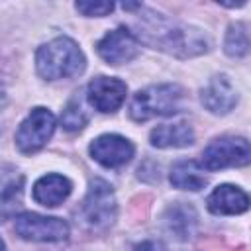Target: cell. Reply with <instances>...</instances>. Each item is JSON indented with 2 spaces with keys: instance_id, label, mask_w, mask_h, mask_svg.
Returning a JSON list of instances; mask_svg holds the SVG:
<instances>
[{
  "instance_id": "cell-1",
  "label": "cell",
  "mask_w": 251,
  "mask_h": 251,
  "mask_svg": "<svg viewBox=\"0 0 251 251\" xmlns=\"http://www.w3.org/2000/svg\"><path fill=\"white\" fill-rule=\"evenodd\" d=\"M139 12L141 16L133 25L135 31H131L139 43L180 59L196 57L210 49V39L202 29L169 20L155 10H145L143 6Z\"/></svg>"
},
{
  "instance_id": "cell-2",
  "label": "cell",
  "mask_w": 251,
  "mask_h": 251,
  "mask_svg": "<svg viewBox=\"0 0 251 251\" xmlns=\"http://www.w3.org/2000/svg\"><path fill=\"white\" fill-rule=\"evenodd\" d=\"M86 59L71 37H55L41 45L35 53V69L47 80L71 78L84 71Z\"/></svg>"
},
{
  "instance_id": "cell-3",
  "label": "cell",
  "mask_w": 251,
  "mask_h": 251,
  "mask_svg": "<svg viewBox=\"0 0 251 251\" xmlns=\"http://www.w3.org/2000/svg\"><path fill=\"white\" fill-rule=\"evenodd\" d=\"M182 102H184V90L178 84H151L133 94L129 104V116L135 122L173 116L180 112Z\"/></svg>"
},
{
  "instance_id": "cell-4",
  "label": "cell",
  "mask_w": 251,
  "mask_h": 251,
  "mask_svg": "<svg viewBox=\"0 0 251 251\" xmlns=\"http://www.w3.org/2000/svg\"><path fill=\"white\" fill-rule=\"evenodd\" d=\"M251 159L249 141L241 135H222L208 143L202 151L200 167L204 171H220L227 167H245Z\"/></svg>"
},
{
  "instance_id": "cell-5",
  "label": "cell",
  "mask_w": 251,
  "mask_h": 251,
  "mask_svg": "<svg viewBox=\"0 0 251 251\" xmlns=\"http://www.w3.org/2000/svg\"><path fill=\"white\" fill-rule=\"evenodd\" d=\"M80 214L82 220L94 229H104L114 224L118 214V202L112 186L106 180L102 178L90 180L88 192L80 206Z\"/></svg>"
},
{
  "instance_id": "cell-6",
  "label": "cell",
  "mask_w": 251,
  "mask_h": 251,
  "mask_svg": "<svg viewBox=\"0 0 251 251\" xmlns=\"http://www.w3.org/2000/svg\"><path fill=\"white\" fill-rule=\"evenodd\" d=\"M55 116L47 108H33L27 118L20 124L16 131V145L22 153H35L39 151L55 131Z\"/></svg>"
},
{
  "instance_id": "cell-7",
  "label": "cell",
  "mask_w": 251,
  "mask_h": 251,
  "mask_svg": "<svg viewBox=\"0 0 251 251\" xmlns=\"http://www.w3.org/2000/svg\"><path fill=\"white\" fill-rule=\"evenodd\" d=\"M16 233L27 241H63L69 237V224L61 218L24 212L16 216Z\"/></svg>"
},
{
  "instance_id": "cell-8",
  "label": "cell",
  "mask_w": 251,
  "mask_h": 251,
  "mask_svg": "<svg viewBox=\"0 0 251 251\" xmlns=\"http://www.w3.org/2000/svg\"><path fill=\"white\" fill-rule=\"evenodd\" d=\"M90 157L100 163L106 169H118L124 167L126 163L131 161L135 147L129 139H126L124 135L118 133H102L96 139H92L90 147Z\"/></svg>"
},
{
  "instance_id": "cell-9",
  "label": "cell",
  "mask_w": 251,
  "mask_h": 251,
  "mask_svg": "<svg viewBox=\"0 0 251 251\" xmlns=\"http://www.w3.org/2000/svg\"><path fill=\"white\" fill-rule=\"evenodd\" d=\"M96 51L108 65H124L139 55V41L127 27H116L96 43Z\"/></svg>"
},
{
  "instance_id": "cell-10",
  "label": "cell",
  "mask_w": 251,
  "mask_h": 251,
  "mask_svg": "<svg viewBox=\"0 0 251 251\" xmlns=\"http://www.w3.org/2000/svg\"><path fill=\"white\" fill-rule=\"evenodd\" d=\"M127 86L114 76H96L86 86V100L98 112H116L126 100Z\"/></svg>"
},
{
  "instance_id": "cell-11",
  "label": "cell",
  "mask_w": 251,
  "mask_h": 251,
  "mask_svg": "<svg viewBox=\"0 0 251 251\" xmlns=\"http://www.w3.org/2000/svg\"><path fill=\"white\" fill-rule=\"evenodd\" d=\"M239 94L227 75H214L200 92V102L212 114H227L237 104Z\"/></svg>"
},
{
  "instance_id": "cell-12",
  "label": "cell",
  "mask_w": 251,
  "mask_h": 251,
  "mask_svg": "<svg viewBox=\"0 0 251 251\" xmlns=\"http://www.w3.org/2000/svg\"><path fill=\"white\" fill-rule=\"evenodd\" d=\"M163 226L175 239L186 241L196 233L198 214L194 206L186 202H175L163 212Z\"/></svg>"
},
{
  "instance_id": "cell-13",
  "label": "cell",
  "mask_w": 251,
  "mask_h": 251,
  "mask_svg": "<svg viewBox=\"0 0 251 251\" xmlns=\"http://www.w3.org/2000/svg\"><path fill=\"white\" fill-rule=\"evenodd\" d=\"M206 204L216 216H235L249 208V196L235 184H220L208 196Z\"/></svg>"
},
{
  "instance_id": "cell-14",
  "label": "cell",
  "mask_w": 251,
  "mask_h": 251,
  "mask_svg": "<svg viewBox=\"0 0 251 251\" xmlns=\"http://www.w3.org/2000/svg\"><path fill=\"white\" fill-rule=\"evenodd\" d=\"M71 190H73V182L67 176L51 173V175H45L39 180H35L31 194H33V200L37 204L47 206V208H55L63 200L69 198Z\"/></svg>"
},
{
  "instance_id": "cell-15",
  "label": "cell",
  "mask_w": 251,
  "mask_h": 251,
  "mask_svg": "<svg viewBox=\"0 0 251 251\" xmlns=\"http://www.w3.org/2000/svg\"><path fill=\"white\" fill-rule=\"evenodd\" d=\"M149 141L153 147H159V149L188 147L194 143V129L186 122L163 124V126H157L151 129Z\"/></svg>"
},
{
  "instance_id": "cell-16",
  "label": "cell",
  "mask_w": 251,
  "mask_h": 251,
  "mask_svg": "<svg viewBox=\"0 0 251 251\" xmlns=\"http://www.w3.org/2000/svg\"><path fill=\"white\" fill-rule=\"evenodd\" d=\"M169 180L175 188L192 190V192H198L208 184V176H206L204 169L200 167L198 161H192V159L176 161L171 169Z\"/></svg>"
},
{
  "instance_id": "cell-17",
  "label": "cell",
  "mask_w": 251,
  "mask_h": 251,
  "mask_svg": "<svg viewBox=\"0 0 251 251\" xmlns=\"http://www.w3.org/2000/svg\"><path fill=\"white\" fill-rule=\"evenodd\" d=\"M22 196H24V176L14 178L0 188V222L16 216V212L22 206Z\"/></svg>"
},
{
  "instance_id": "cell-18",
  "label": "cell",
  "mask_w": 251,
  "mask_h": 251,
  "mask_svg": "<svg viewBox=\"0 0 251 251\" xmlns=\"http://www.w3.org/2000/svg\"><path fill=\"white\" fill-rule=\"evenodd\" d=\"M224 51L233 59H239V57L247 55V51H249V33H247L245 24L235 22L227 27L226 41H224Z\"/></svg>"
},
{
  "instance_id": "cell-19",
  "label": "cell",
  "mask_w": 251,
  "mask_h": 251,
  "mask_svg": "<svg viewBox=\"0 0 251 251\" xmlns=\"http://www.w3.org/2000/svg\"><path fill=\"white\" fill-rule=\"evenodd\" d=\"M61 124L67 131H80L88 124V112L84 110V104L78 96H73L67 102L63 114H61Z\"/></svg>"
},
{
  "instance_id": "cell-20",
  "label": "cell",
  "mask_w": 251,
  "mask_h": 251,
  "mask_svg": "<svg viewBox=\"0 0 251 251\" xmlns=\"http://www.w3.org/2000/svg\"><path fill=\"white\" fill-rule=\"evenodd\" d=\"M76 12L88 18H102L108 16L114 10V2H76L75 4Z\"/></svg>"
},
{
  "instance_id": "cell-21",
  "label": "cell",
  "mask_w": 251,
  "mask_h": 251,
  "mask_svg": "<svg viewBox=\"0 0 251 251\" xmlns=\"http://www.w3.org/2000/svg\"><path fill=\"white\" fill-rule=\"evenodd\" d=\"M133 251H165V245L155 239H145L133 247Z\"/></svg>"
},
{
  "instance_id": "cell-22",
  "label": "cell",
  "mask_w": 251,
  "mask_h": 251,
  "mask_svg": "<svg viewBox=\"0 0 251 251\" xmlns=\"http://www.w3.org/2000/svg\"><path fill=\"white\" fill-rule=\"evenodd\" d=\"M0 251H6V245H4V241L0 239Z\"/></svg>"
}]
</instances>
